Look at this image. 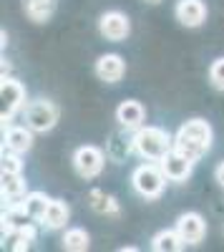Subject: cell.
Listing matches in <instances>:
<instances>
[{"label": "cell", "instance_id": "ba28073f", "mask_svg": "<svg viewBox=\"0 0 224 252\" xmlns=\"http://www.w3.org/2000/svg\"><path fill=\"white\" fill-rule=\"evenodd\" d=\"M159 164H161V169H164L169 182H187L192 177V172H194L196 161H192L187 154H181L179 149H171Z\"/></svg>", "mask_w": 224, "mask_h": 252}, {"label": "cell", "instance_id": "603a6c76", "mask_svg": "<svg viewBox=\"0 0 224 252\" xmlns=\"http://www.w3.org/2000/svg\"><path fill=\"white\" fill-rule=\"evenodd\" d=\"M214 177H217V182L224 187V161H222V164L217 166V169H214Z\"/></svg>", "mask_w": 224, "mask_h": 252}, {"label": "cell", "instance_id": "5b68a950", "mask_svg": "<svg viewBox=\"0 0 224 252\" xmlns=\"http://www.w3.org/2000/svg\"><path fill=\"white\" fill-rule=\"evenodd\" d=\"M104 164H106V154L98 149L93 144H86V146H78L73 152V169L78 177L84 179H93L104 172Z\"/></svg>", "mask_w": 224, "mask_h": 252}, {"label": "cell", "instance_id": "4fadbf2b", "mask_svg": "<svg viewBox=\"0 0 224 252\" xmlns=\"http://www.w3.org/2000/svg\"><path fill=\"white\" fill-rule=\"evenodd\" d=\"M116 121L124 126V129L136 131V129H141V126H144V121H146V109L141 106L139 101H134V98L121 101L118 109H116Z\"/></svg>", "mask_w": 224, "mask_h": 252}, {"label": "cell", "instance_id": "3957f363", "mask_svg": "<svg viewBox=\"0 0 224 252\" xmlns=\"http://www.w3.org/2000/svg\"><path fill=\"white\" fill-rule=\"evenodd\" d=\"M167 174L164 169H161V164L159 161H146V164H141L134 169L131 174V187H134V192L139 197H144V199H159L161 194H164V187H167Z\"/></svg>", "mask_w": 224, "mask_h": 252}, {"label": "cell", "instance_id": "6da1fadb", "mask_svg": "<svg viewBox=\"0 0 224 252\" xmlns=\"http://www.w3.org/2000/svg\"><path fill=\"white\" fill-rule=\"evenodd\" d=\"M212 139H214V131H212L209 121L189 119L187 124L179 126V131L174 136V149H179L181 154H187L192 161H199L204 154H209Z\"/></svg>", "mask_w": 224, "mask_h": 252}, {"label": "cell", "instance_id": "cb8c5ba5", "mask_svg": "<svg viewBox=\"0 0 224 252\" xmlns=\"http://www.w3.org/2000/svg\"><path fill=\"white\" fill-rule=\"evenodd\" d=\"M146 3H159V0H146Z\"/></svg>", "mask_w": 224, "mask_h": 252}, {"label": "cell", "instance_id": "8992f818", "mask_svg": "<svg viewBox=\"0 0 224 252\" xmlns=\"http://www.w3.org/2000/svg\"><path fill=\"white\" fill-rule=\"evenodd\" d=\"M0 101H3V126H8L18 111H26L28 106L23 83L15 78H3V83H0Z\"/></svg>", "mask_w": 224, "mask_h": 252}, {"label": "cell", "instance_id": "7a4b0ae2", "mask_svg": "<svg viewBox=\"0 0 224 252\" xmlns=\"http://www.w3.org/2000/svg\"><path fill=\"white\" fill-rule=\"evenodd\" d=\"M174 149V136L159 126H141L131 136V152L146 161H161Z\"/></svg>", "mask_w": 224, "mask_h": 252}, {"label": "cell", "instance_id": "9a60e30c", "mask_svg": "<svg viewBox=\"0 0 224 252\" xmlns=\"http://www.w3.org/2000/svg\"><path fill=\"white\" fill-rule=\"evenodd\" d=\"M68 220H71V207L63 199H51L40 224H43L46 229H63L68 224Z\"/></svg>", "mask_w": 224, "mask_h": 252}, {"label": "cell", "instance_id": "9c48e42d", "mask_svg": "<svg viewBox=\"0 0 224 252\" xmlns=\"http://www.w3.org/2000/svg\"><path fill=\"white\" fill-rule=\"evenodd\" d=\"M176 232L181 235V240L187 245H199L207 235V222L199 212H184L176 220Z\"/></svg>", "mask_w": 224, "mask_h": 252}, {"label": "cell", "instance_id": "44dd1931", "mask_svg": "<svg viewBox=\"0 0 224 252\" xmlns=\"http://www.w3.org/2000/svg\"><path fill=\"white\" fill-rule=\"evenodd\" d=\"M209 81L217 91H224V58H217L209 66Z\"/></svg>", "mask_w": 224, "mask_h": 252}, {"label": "cell", "instance_id": "e0dca14e", "mask_svg": "<svg viewBox=\"0 0 224 252\" xmlns=\"http://www.w3.org/2000/svg\"><path fill=\"white\" fill-rule=\"evenodd\" d=\"M48 204H51V197H48L46 192H28L26 199H23V209L28 212V217L35 220V222L43 220Z\"/></svg>", "mask_w": 224, "mask_h": 252}, {"label": "cell", "instance_id": "7402d4cb", "mask_svg": "<svg viewBox=\"0 0 224 252\" xmlns=\"http://www.w3.org/2000/svg\"><path fill=\"white\" fill-rule=\"evenodd\" d=\"M20 157H23V154H15V152L5 149L3 152V161H0L3 172H23V161H20Z\"/></svg>", "mask_w": 224, "mask_h": 252}, {"label": "cell", "instance_id": "277c9868", "mask_svg": "<svg viewBox=\"0 0 224 252\" xmlns=\"http://www.w3.org/2000/svg\"><path fill=\"white\" fill-rule=\"evenodd\" d=\"M58 106L48 98H38V101H30L26 106V124L35 134H46L51 131L53 126L58 124Z\"/></svg>", "mask_w": 224, "mask_h": 252}, {"label": "cell", "instance_id": "d6986e66", "mask_svg": "<svg viewBox=\"0 0 224 252\" xmlns=\"http://www.w3.org/2000/svg\"><path fill=\"white\" fill-rule=\"evenodd\" d=\"M56 10V0H26V13L35 23H46Z\"/></svg>", "mask_w": 224, "mask_h": 252}, {"label": "cell", "instance_id": "ac0fdd59", "mask_svg": "<svg viewBox=\"0 0 224 252\" xmlns=\"http://www.w3.org/2000/svg\"><path fill=\"white\" fill-rule=\"evenodd\" d=\"M88 199H91V207L96 209L98 215H111V217L118 215V202H116V197L101 192V189H93V192L88 194Z\"/></svg>", "mask_w": 224, "mask_h": 252}, {"label": "cell", "instance_id": "5bb4252c", "mask_svg": "<svg viewBox=\"0 0 224 252\" xmlns=\"http://www.w3.org/2000/svg\"><path fill=\"white\" fill-rule=\"evenodd\" d=\"M33 129L26 126H8L5 131V149L15 152V154H28L33 149Z\"/></svg>", "mask_w": 224, "mask_h": 252}, {"label": "cell", "instance_id": "ffe728a7", "mask_svg": "<svg viewBox=\"0 0 224 252\" xmlns=\"http://www.w3.org/2000/svg\"><path fill=\"white\" fill-rule=\"evenodd\" d=\"M88 245H91V237H88V232L84 227H71V229H66V235H63V247L66 250H71V252H84V250H88Z\"/></svg>", "mask_w": 224, "mask_h": 252}, {"label": "cell", "instance_id": "2e32d148", "mask_svg": "<svg viewBox=\"0 0 224 252\" xmlns=\"http://www.w3.org/2000/svg\"><path fill=\"white\" fill-rule=\"evenodd\" d=\"M184 245L187 242L181 240L176 227L174 229H161V232H156L154 240H151V250H156V252H179Z\"/></svg>", "mask_w": 224, "mask_h": 252}, {"label": "cell", "instance_id": "30bf717a", "mask_svg": "<svg viewBox=\"0 0 224 252\" xmlns=\"http://www.w3.org/2000/svg\"><path fill=\"white\" fill-rule=\"evenodd\" d=\"M174 15L181 26L199 28L207 20V5L201 3V0H179L176 8H174Z\"/></svg>", "mask_w": 224, "mask_h": 252}, {"label": "cell", "instance_id": "7c38bea8", "mask_svg": "<svg viewBox=\"0 0 224 252\" xmlns=\"http://www.w3.org/2000/svg\"><path fill=\"white\" fill-rule=\"evenodd\" d=\"M126 73V61L118 53H104L96 61V76L106 83H118Z\"/></svg>", "mask_w": 224, "mask_h": 252}, {"label": "cell", "instance_id": "52a82bcc", "mask_svg": "<svg viewBox=\"0 0 224 252\" xmlns=\"http://www.w3.org/2000/svg\"><path fill=\"white\" fill-rule=\"evenodd\" d=\"M98 31H101V35H104L106 40H113V43H116V40L129 38V33H131V20H129V15H124L121 10H109V13L101 15Z\"/></svg>", "mask_w": 224, "mask_h": 252}, {"label": "cell", "instance_id": "8fae6325", "mask_svg": "<svg viewBox=\"0 0 224 252\" xmlns=\"http://www.w3.org/2000/svg\"><path fill=\"white\" fill-rule=\"evenodd\" d=\"M0 189H3V199H8V207L23 204V199L28 194V182L23 179V172H3Z\"/></svg>", "mask_w": 224, "mask_h": 252}]
</instances>
